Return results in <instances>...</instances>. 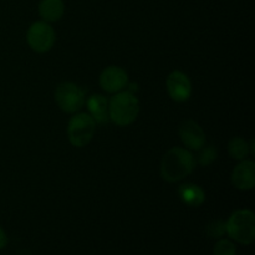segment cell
Listing matches in <instances>:
<instances>
[{"mask_svg": "<svg viewBox=\"0 0 255 255\" xmlns=\"http://www.w3.org/2000/svg\"><path fill=\"white\" fill-rule=\"evenodd\" d=\"M196 161L192 153L181 147H174L164 154L161 164V173L164 181L176 183L193 172Z\"/></svg>", "mask_w": 255, "mask_h": 255, "instance_id": "1", "label": "cell"}, {"mask_svg": "<svg viewBox=\"0 0 255 255\" xmlns=\"http://www.w3.org/2000/svg\"><path fill=\"white\" fill-rule=\"evenodd\" d=\"M139 112V101L131 91L116 92L109 104V117L119 126L131 125Z\"/></svg>", "mask_w": 255, "mask_h": 255, "instance_id": "2", "label": "cell"}, {"mask_svg": "<svg viewBox=\"0 0 255 255\" xmlns=\"http://www.w3.org/2000/svg\"><path fill=\"white\" fill-rule=\"evenodd\" d=\"M226 233L238 243L249 246L255 238V216L249 209H239L232 213L226 223Z\"/></svg>", "mask_w": 255, "mask_h": 255, "instance_id": "3", "label": "cell"}, {"mask_svg": "<svg viewBox=\"0 0 255 255\" xmlns=\"http://www.w3.org/2000/svg\"><path fill=\"white\" fill-rule=\"evenodd\" d=\"M96 129V122L86 112H81L71 117L67 126V137L72 146L81 147L87 146L92 139Z\"/></svg>", "mask_w": 255, "mask_h": 255, "instance_id": "4", "label": "cell"}, {"mask_svg": "<svg viewBox=\"0 0 255 255\" xmlns=\"http://www.w3.org/2000/svg\"><path fill=\"white\" fill-rule=\"evenodd\" d=\"M55 101L60 109L69 114L79 111L85 104V94L72 82H62L56 87Z\"/></svg>", "mask_w": 255, "mask_h": 255, "instance_id": "5", "label": "cell"}, {"mask_svg": "<svg viewBox=\"0 0 255 255\" xmlns=\"http://www.w3.org/2000/svg\"><path fill=\"white\" fill-rule=\"evenodd\" d=\"M27 44L39 54L47 52L55 44V31L46 21L34 22L27 30Z\"/></svg>", "mask_w": 255, "mask_h": 255, "instance_id": "6", "label": "cell"}, {"mask_svg": "<svg viewBox=\"0 0 255 255\" xmlns=\"http://www.w3.org/2000/svg\"><path fill=\"white\" fill-rule=\"evenodd\" d=\"M178 133L187 148L199 151L206 144V133L202 127L193 120H186L182 122Z\"/></svg>", "mask_w": 255, "mask_h": 255, "instance_id": "7", "label": "cell"}, {"mask_svg": "<svg viewBox=\"0 0 255 255\" xmlns=\"http://www.w3.org/2000/svg\"><path fill=\"white\" fill-rule=\"evenodd\" d=\"M128 84V75L119 66H109L100 75V86L110 94L120 92Z\"/></svg>", "mask_w": 255, "mask_h": 255, "instance_id": "8", "label": "cell"}, {"mask_svg": "<svg viewBox=\"0 0 255 255\" xmlns=\"http://www.w3.org/2000/svg\"><path fill=\"white\" fill-rule=\"evenodd\" d=\"M167 90L172 100L176 102H184L191 97L192 85L186 74L173 71L167 79Z\"/></svg>", "mask_w": 255, "mask_h": 255, "instance_id": "9", "label": "cell"}, {"mask_svg": "<svg viewBox=\"0 0 255 255\" xmlns=\"http://www.w3.org/2000/svg\"><path fill=\"white\" fill-rule=\"evenodd\" d=\"M232 183L241 191H249L255 186V164L253 161L243 159L232 173Z\"/></svg>", "mask_w": 255, "mask_h": 255, "instance_id": "10", "label": "cell"}, {"mask_svg": "<svg viewBox=\"0 0 255 255\" xmlns=\"http://www.w3.org/2000/svg\"><path fill=\"white\" fill-rule=\"evenodd\" d=\"M87 109L90 111V116L95 120L97 124H106L110 120L109 117V102L107 99L102 95H92L87 100Z\"/></svg>", "mask_w": 255, "mask_h": 255, "instance_id": "11", "label": "cell"}, {"mask_svg": "<svg viewBox=\"0 0 255 255\" xmlns=\"http://www.w3.org/2000/svg\"><path fill=\"white\" fill-rule=\"evenodd\" d=\"M65 12L62 0H41L39 4V14L46 22H56Z\"/></svg>", "mask_w": 255, "mask_h": 255, "instance_id": "12", "label": "cell"}, {"mask_svg": "<svg viewBox=\"0 0 255 255\" xmlns=\"http://www.w3.org/2000/svg\"><path fill=\"white\" fill-rule=\"evenodd\" d=\"M179 197L182 202L189 207H199L206 199L203 189L197 184H183L179 188Z\"/></svg>", "mask_w": 255, "mask_h": 255, "instance_id": "13", "label": "cell"}, {"mask_svg": "<svg viewBox=\"0 0 255 255\" xmlns=\"http://www.w3.org/2000/svg\"><path fill=\"white\" fill-rule=\"evenodd\" d=\"M228 151L232 158L237 161H243L249 154V144L242 137H234L228 143Z\"/></svg>", "mask_w": 255, "mask_h": 255, "instance_id": "14", "label": "cell"}, {"mask_svg": "<svg viewBox=\"0 0 255 255\" xmlns=\"http://www.w3.org/2000/svg\"><path fill=\"white\" fill-rule=\"evenodd\" d=\"M213 255H237V247L229 239H219L213 248Z\"/></svg>", "mask_w": 255, "mask_h": 255, "instance_id": "15", "label": "cell"}, {"mask_svg": "<svg viewBox=\"0 0 255 255\" xmlns=\"http://www.w3.org/2000/svg\"><path fill=\"white\" fill-rule=\"evenodd\" d=\"M199 156H198V162L201 166L207 167L209 164L213 163L217 159V148L214 146H208V147H202L199 149Z\"/></svg>", "mask_w": 255, "mask_h": 255, "instance_id": "16", "label": "cell"}, {"mask_svg": "<svg viewBox=\"0 0 255 255\" xmlns=\"http://www.w3.org/2000/svg\"><path fill=\"white\" fill-rule=\"evenodd\" d=\"M207 234L211 238H222L226 234V223L223 221H213L207 227Z\"/></svg>", "mask_w": 255, "mask_h": 255, "instance_id": "17", "label": "cell"}, {"mask_svg": "<svg viewBox=\"0 0 255 255\" xmlns=\"http://www.w3.org/2000/svg\"><path fill=\"white\" fill-rule=\"evenodd\" d=\"M7 242H9V239H7L6 233H5L4 229L0 227V251H1V249H4L5 247L7 246Z\"/></svg>", "mask_w": 255, "mask_h": 255, "instance_id": "18", "label": "cell"}]
</instances>
